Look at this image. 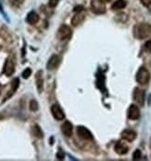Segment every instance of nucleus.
Wrapping results in <instances>:
<instances>
[{"mask_svg":"<svg viewBox=\"0 0 151 161\" xmlns=\"http://www.w3.org/2000/svg\"><path fill=\"white\" fill-rule=\"evenodd\" d=\"M151 35V25L149 23H138L133 28V36L137 39L148 38Z\"/></svg>","mask_w":151,"mask_h":161,"instance_id":"1","label":"nucleus"},{"mask_svg":"<svg viewBox=\"0 0 151 161\" xmlns=\"http://www.w3.org/2000/svg\"><path fill=\"white\" fill-rule=\"evenodd\" d=\"M150 74L145 67H141L136 73V81L141 85H147L149 82Z\"/></svg>","mask_w":151,"mask_h":161,"instance_id":"2","label":"nucleus"},{"mask_svg":"<svg viewBox=\"0 0 151 161\" xmlns=\"http://www.w3.org/2000/svg\"><path fill=\"white\" fill-rule=\"evenodd\" d=\"M72 33L70 28L68 25H61L58 31L57 36L60 40H65V39H69L71 36Z\"/></svg>","mask_w":151,"mask_h":161,"instance_id":"3","label":"nucleus"},{"mask_svg":"<svg viewBox=\"0 0 151 161\" xmlns=\"http://www.w3.org/2000/svg\"><path fill=\"white\" fill-rule=\"evenodd\" d=\"M60 56L54 54L48 60L47 64H46V68L49 70V71H53V70H55L60 65Z\"/></svg>","mask_w":151,"mask_h":161,"instance_id":"4","label":"nucleus"},{"mask_svg":"<svg viewBox=\"0 0 151 161\" xmlns=\"http://www.w3.org/2000/svg\"><path fill=\"white\" fill-rule=\"evenodd\" d=\"M145 91L141 90V89H138V88H135L134 92H133V100L139 104V105H144L145 103Z\"/></svg>","mask_w":151,"mask_h":161,"instance_id":"5","label":"nucleus"},{"mask_svg":"<svg viewBox=\"0 0 151 161\" xmlns=\"http://www.w3.org/2000/svg\"><path fill=\"white\" fill-rule=\"evenodd\" d=\"M77 133L81 138L84 139V140H87V141L93 140V135H92L91 131L84 126H79L77 128Z\"/></svg>","mask_w":151,"mask_h":161,"instance_id":"6","label":"nucleus"},{"mask_svg":"<svg viewBox=\"0 0 151 161\" xmlns=\"http://www.w3.org/2000/svg\"><path fill=\"white\" fill-rule=\"evenodd\" d=\"M51 113L57 120H63L65 118L64 112L59 104H53L51 107Z\"/></svg>","mask_w":151,"mask_h":161,"instance_id":"7","label":"nucleus"},{"mask_svg":"<svg viewBox=\"0 0 151 161\" xmlns=\"http://www.w3.org/2000/svg\"><path fill=\"white\" fill-rule=\"evenodd\" d=\"M127 115H128V118L132 119V120L138 119L140 117V110H139V108L136 105H134V104L130 105L128 112H127Z\"/></svg>","mask_w":151,"mask_h":161,"instance_id":"8","label":"nucleus"},{"mask_svg":"<svg viewBox=\"0 0 151 161\" xmlns=\"http://www.w3.org/2000/svg\"><path fill=\"white\" fill-rule=\"evenodd\" d=\"M91 8H92V11L96 14H102V13H105L106 11L105 6L100 1H96V0L93 1L91 4Z\"/></svg>","mask_w":151,"mask_h":161,"instance_id":"9","label":"nucleus"},{"mask_svg":"<svg viewBox=\"0 0 151 161\" xmlns=\"http://www.w3.org/2000/svg\"><path fill=\"white\" fill-rule=\"evenodd\" d=\"M85 18H86V15L83 12V10L82 11H79L71 19V24H72V26H74V27L78 26L79 24H81V23L85 21Z\"/></svg>","mask_w":151,"mask_h":161,"instance_id":"10","label":"nucleus"},{"mask_svg":"<svg viewBox=\"0 0 151 161\" xmlns=\"http://www.w3.org/2000/svg\"><path fill=\"white\" fill-rule=\"evenodd\" d=\"M114 149H115V152L117 154H119V155H125L128 152V150H129L128 146L125 143H123L122 142H116Z\"/></svg>","mask_w":151,"mask_h":161,"instance_id":"11","label":"nucleus"},{"mask_svg":"<svg viewBox=\"0 0 151 161\" xmlns=\"http://www.w3.org/2000/svg\"><path fill=\"white\" fill-rule=\"evenodd\" d=\"M14 70L15 69H14V63H13V61L11 59H8L6 61L5 65H4V73L8 76H9V75H11L14 73Z\"/></svg>","mask_w":151,"mask_h":161,"instance_id":"12","label":"nucleus"},{"mask_svg":"<svg viewBox=\"0 0 151 161\" xmlns=\"http://www.w3.org/2000/svg\"><path fill=\"white\" fill-rule=\"evenodd\" d=\"M19 85H20V80H19V78H14V79L11 81V89H10V92L6 95V97H5V99H4V102L7 101L8 99H9V98L15 93V92L17 91V89H18V87H19Z\"/></svg>","mask_w":151,"mask_h":161,"instance_id":"13","label":"nucleus"},{"mask_svg":"<svg viewBox=\"0 0 151 161\" xmlns=\"http://www.w3.org/2000/svg\"><path fill=\"white\" fill-rule=\"evenodd\" d=\"M122 138L127 142H133L136 138V133H135V131H133L132 130H124L122 132Z\"/></svg>","mask_w":151,"mask_h":161,"instance_id":"14","label":"nucleus"},{"mask_svg":"<svg viewBox=\"0 0 151 161\" xmlns=\"http://www.w3.org/2000/svg\"><path fill=\"white\" fill-rule=\"evenodd\" d=\"M62 133L67 137H70L72 135V125L70 121H65L61 126Z\"/></svg>","mask_w":151,"mask_h":161,"instance_id":"15","label":"nucleus"},{"mask_svg":"<svg viewBox=\"0 0 151 161\" xmlns=\"http://www.w3.org/2000/svg\"><path fill=\"white\" fill-rule=\"evenodd\" d=\"M39 21V16L37 15L36 12L34 11H31L28 15H27V18H26V22L30 24H35V23H38Z\"/></svg>","mask_w":151,"mask_h":161,"instance_id":"16","label":"nucleus"},{"mask_svg":"<svg viewBox=\"0 0 151 161\" xmlns=\"http://www.w3.org/2000/svg\"><path fill=\"white\" fill-rule=\"evenodd\" d=\"M126 1L125 0H116L113 4H112V7L111 8L113 10H119V9H122V8H124L126 7Z\"/></svg>","mask_w":151,"mask_h":161,"instance_id":"17","label":"nucleus"},{"mask_svg":"<svg viewBox=\"0 0 151 161\" xmlns=\"http://www.w3.org/2000/svg\"><path fill=\"white\" fill-rule=\"evenodd\" d=\"M41 75H42V71H39L36 74V86H37V90H38L39 93H41V92H43L44 80Z\"/></svg>","mask_w":151,"mask_h":161,"instance_id":"18","label":"nucleus"},{"mask_svg":"<svg viewBox=\"0 0 151 161\" xmlns=\"http://www.w3.org/2000/svg\"><path fill=\"white\" fill-rule=\"evenodd\" d=\"M32 132L34 134V136H35L36 138L42 139L44 137V133L42 130L40 129V127L38 125H34L32 128Z\"/></svg>","mask_w":151,"mask_h":161,"instance_id":"19","label":"nucleus"},{"mask_svg":"<svg viewBox=\"0 0 151 161\" xmlns=\"http://www.w3.org/2000/svg\"><path fill=\"white\" fill-rule=\"evenodd\" d=\"M38 103L35 101V100H32L31 102H30V109L32 110V111H34V112H35V111H37L38 110Z\"/></svg>","mask_w":151,"mask_h":161,"instance_id":"20","label":"nucleus"},{"mask_svg":"<svg viewBox=\"0 0 151 161\" xmlns=\"http://www.w3.org/2000/svg\"><path fill=\"white\" fill-rule=\"evenodd\" d=\"M9 1V4L12 6V7H15V8H18L20 6H22L24 2V0H8Z\"/></svg>","mask_w":151,"mask_h":161,"instance_id":"21","label":"nucleus"},{"mask_svg":"<svg viewBox=\"0 0 151 161\" xmlns=\"http://www.w3.org/2000/svg\"><path fill=\"white\" fill-rule=\"evenodd\" d=\"M142 157V154H141V151L140 150H135L133 154V160H139Z\"/></svg>","mask_w":151,"mask_h":161,"instance_id":"22","label":"nucleus"},{"mask_svg":"<svg viewBox=\"0 0 151 161\" xmlns=\"http://www.w3.org/2000/svg\"><path fill=\"white\" fill-rule=\"evenodd\" d=\"M31 75H32V70L30 69V68H26V69L23 71V73H22V77L25 78V79H27V78L30 77Z\"/></svg>","mask_w":151,"mask_h":161,"instance_id":"23","label":"nucleus"},{"mask_svg":"<svg viewBox=\"0 0 151 161\" xmlns=\"http://www.w3.org/2000/svg\"><path fill=\"white\" fill-rule=\"evenodd\" d=\"M59 4V0H49L48 1V6L50 7V8H55V7H57V5Z\"/></svg>","mask_w":151,"mask_h":161,"instance_id":"24","label":"nucleus"},{"mask_svg":"<svg viewBox=\"0 0 151 161\" xmlns=\"http://www.w3.org/2000/svg\"><path fill=\"white\" fill-rule=\"evenodd\" d=\"M145 49L148 52H151V40H148L145 44Z\"/></svg>","mask_w":151,"mask_h":161,"instance_id":"25","label":"nucleus"},{"mask_svg":"<svg viewBox=\"0 0 151 161\" xmlns=\"http://www.w3.org/2000/svg\"><path fill=\"white\" fill-rule=\"evenodd\" d=\"M64 157H65V155L62 151H60V152L58 153V155H57V158H58L59 159H63V158H64Z\"/></svg>","mask_w":151,"mask_h":161,"instance_id":"26","label":"nucleus"},{"mask_svg":"<svg viewBox=\"0 0 151 161\" xmlns=\"http://www.w3.org/2000/svg\"><path fill=\"white\" fill-rule=\"evenodd\" d=\"M142 2L143 5L145 6H150L151 5V0H140Z\"/></svg>","mask_w":151,"mask_h":161,"instance_id":"27","label":"nucleus"},{"mask_svg":"<svg viewBox=\"0 0 151 161\" xmlns=\"http://www.w3.org/2000/svg\"><path fill=\"white\" fill-rule=\"evenodd\" d=\"M82 10H84V8H83V7H82V6L76 7V8H74V11H82Z\"/></svg>","mask_w":151,"mask_h":161,"instance_id":"28","label":"nucleus"},{"mask_svg":"<svg viewBox=\"0 0 151 161\" xmlns=\"http://www.w3.org/2000/svg\"><path fill=\"white\" fill-rule=\"evenodd\" d=\"M99 1H100L101 3H103V4H104V3H108V2H110L111 0H99Z\"/></svg>","mask_w":151,"mask_h":161,"instance_id":"29","label":"nucleus"}]
</instances>
